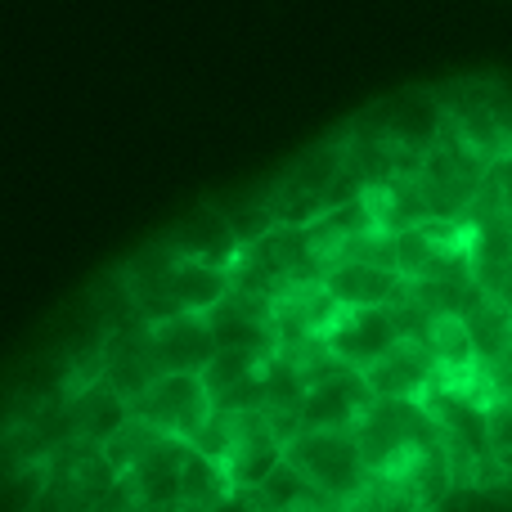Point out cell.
Returning <instances> with one entry per match:
<instances>
[{"instance_id": "obj_11", "label": "cell", "mask_w": 512, "mask_h": 512, "mask_svg": "<svg viewBox=\"0 0 512 512\" xmlns=\"http://www.w3.org/2000/svg\"><path fill=\"white\" fill-rule=\"evenodd\" d=\"M400 319L391 306H369V310H342L337 324L324 333V346L337 364L355 373H369L391 346L400 342Z\"/></svg>"}, {"instance_id": "obj_24", "label": "cell", "mask_w": 512, "mask_h": 512, "mask_svg": "<svg viewBox=\"0 0 512 512\" xmlns=\"http://www.w3.org/2000/svg\"><path fill=\"white\" fill-rule=\"evenodd\" d=\"M234 495H239V490H234L225 463L189 450L185 472H180V512H221Z\"/></svg>"}, {"instance_id": "obj_20", "label": "cell", "mask_w": 512, "mask_h": 512, "mask_svg": "<svg viewBox=\"0 0 512 512\" xmlns=\"http://www.w3.org/2000/svg\"><path fill=\"white\" fill-rule=\"evenodd\" d=\"M324 288L342 310H369L391 306L405 288V279L396 270H378V265H328Z\"/></svg>"}, {"instance_id": "obj_14", "label": "cell", "mask_w": 512, "mask_h": 512, "mask_svg": "<svg viewBox=\"0 0 512 512\" xmlns=\"http://www.w3.org/2000/svg\"><path fill=\"white\" fill-rule=\"evenodd\" d=\"M216 351H252L261 360H270L279 351L274 337V301L252 297V292H225V301L216 310H207Z\"/></svg>"}, {"instance_id": "obj_10", "label": "cell", "mask_w": 512, "mask_h": 512, "mask_svg": "<svg viewBox=\"0 0 512 512\" xmlns=\"http://www.w3.org/2000/svg\"><path fill=\"white\" fill-rule=\"evenodd\" d=\"M283 445H288V436L279 432V423H274L265 409H252V414H230V450H225V472H230L234 490H243V495L261 490V481L283 463Z\"/></svg>"}, {"instance_id": "obj_27", "label": "cell", "mask_w": 512, "mask_h": 512, "mask_svg": "<svg viewBox=\"0 0 512 512\" xmlns=\"http://www.w3.org/2000/svg\"><path fill=\"white\" fill-rule=\"evenodd\" d=\"M216 207H221V216L230 221L239 248H252V243L270 239V234L279 230V221H274V212H270V189L265 185L243 189V194H230V198H216Z\"/></svg>"}, {"instance_id": "obj_23", "label": "cell", "mask_w": 512, "mask_h": 512, "mask_svg": "<svg viewBox=\"0 0 512 512\" xmlns=\"http://www.w3.org/2000/svg\"><path fill=\"white\" fill-rule=\"evenodd\" d=\"M364 203H369L373 225H378L382 234H405V230H418V225L432 221V212H427V203H423V189H418V176L369 189Z\"/></svg>"}, {"instance_id": "obj_3", "label": "cell", "mask_w": 512, "mask_h": 512, "mask_svg": "<svg viewBox=\"0 0 512 512\" xmlns=\"http://www.w3.org/2000/svg\"><path fill=\"white\" fill-rule=\"evenodd\" d=\"M441 99V113L468 149H477L486 162L512 153V86L499 77H454L432 86Z\"/></svg>"}, {"instance_id": "obj_19", "label": "cell", "mask_w": 512, "mask_h": 512, "mask_svg": "<svg viewBox=\"0 0 512 512\" xmlns=\"http://www.w3.org/2000/svg\"><path fill=\"white\" fill-rule=\"evenodd\" d=\"M185 459H189V445L162 436V441L126 472L135 499L149 512H180V472H185Z\"/></svg>"}, {"instance_id": "obj_29", "label": "cell", "mask_w": 512, "mask_h": 512, "mask_svg": "<svg viewBox=\"0 0 512 512\" xmlns=\"http://www.w3.org/2000/svg\"><path fill=\"white\" fill-rule=\"evenodd\" d=\"M158 441H162V432H153V427L140 423V418H126V423L104 441V459L117 468V477H126V472H131Z\"/></svg>"}, {"instance_id": "obj_25", "label": "cell", "mask_w": 512, "mask_h": 512, "mask_svg": "<svg viewBox=\"0 0 512 512\" xmlns=\"http://www.w3.org/2000/svg\"><path fill=\"white\" fill-rule=\"evenodd\" d=\"M86 301H90V319H95L108 337L144 324V315H140V306H135V297H131V283H126L122 265H108V270L90 283Z\"/></svg>"}, {"instance_id": "obj_21", "label": "cell", "mask_w": 512, "mask_h": 512, "mask_svg": "<svg viewBox=\"0 0 512 512\" xmlns=\"http://www.w3.org/2000/svg\"><path fill=\"white\" fill-rule=\"evenodd\" d=\"M459 319H463V328H468L472 346H477V360L486 364V369L512 351V310L495 297V292L472 288L468 301H463V310H459Z\"/></svg>"}, {"instance_id": "obj_15", "label": "cell", "mask_w": 512, "mask_h": 512, "mask_svg": "<svg viewBox=\"0 0 512 512\" xmlns=\"http://www.w3.org/2000/svg\"><path fill=\"white\" fill-rule=\"evenodd\" d=\"M158 378H162V364H158V346H153V324L126 328V333L108 337V346H104V382L126 400V405L140 400Z\"/></svg>"}, {"instance_id": "obj_5", "label": "cell", "mask_w": 512, "mask_h": 512, "mask_svg": "<svg viewBox=\"0 0 512 512\" xmlns=\"http://www.w3.org/2000/svg\"><path fill=\"white\" fill-rule=\"evenodd\" d=\"M310 283H324V265L310 252L306 230H288V225H279L270 239L243 248L239 261L230 265V292H252L265 301H279L297 288H310Z\"/></svg>"}, {"instance_id": "obj_18", "label": "cell", "mask_w": 512, "mask_h": 512, "mask_svg": "<svg viewBox=\"0 0 512 512\" xmlns=\"http://www.w3.org/2000/svg\"><path fill=\"white\" fill-rule=\"evenodd\" d=\"M337 315H342V306L328 297L324 283H310V288H297L274 301V337H279V346H288V351L324 342V333L337 324Z\"/></svg>"}, {"instance_id": "obj_22", "label": "cell", "mask_w": 512, "mask_h": 512, "mask_svg": "<svg viewBox=\"0 0 512 512\" xmlns=\"http://www.w3.org/2000/svg\"><path fill=\"white\" fill-rule=\"evenodd\" d=\"M373 230H378V225H373V212H369V203L360 198V203L333 207V212H324L319 221H310L306 225V243H310V252H315V261L328 270V265L351 248L355 239H364V234H373Z\"/></svg>"}, {"instance_id": "obj_13", "label": "cell", "mask_w": 512, "mask_h": 512, "mask_svg": "<svg viewBox=\"0 0 512 512\" xmlns=\"http://www.w3.org/2000/svg\"><path fill=\"white\" fill-rule=\"evenodd\" d=\"M162 248H171L176 256H185V261L194 265H207V270H221L230 274V265L239 261V239H234L230 221L221 216V207L216 203H203L194 207V212H185L171 230L158 234Z\"/></svg>"}, {"instance_id": "obj_12", "label": "cell", "mask_w": 512, "mask_h": 512, "mask_svg": "<svg viewBox=\"0 0 512 512\" xmlns=\"http://www.w3.org/2000/svg\"><path fill=\"white\" fill-rule=\"evenodd\" d=\"M373 400L378 396L355 369L319 378L306 387V400L297 409V432H355V423L373 409Z\"/></svg>"}, {"instance_id": "obj_8", "label": "cell", "mask_w": 512, "mask_h": 512, "mask_svg": "<svg viewBox=\"0 0 512 512\" xmlns=\"http://www.w3.org/2000/svg\"><path fill=\"white\" fill-rule=\"evenodd\" d=\"M351 126H360V131L378 135V140L396 144V149H405V153L427 158L432 144L441 140V131H445V113H441L436 90H400V95L378 99V104H369L360 117H351Z\"/></svg>"}, {"instance_id": "obj_26", "label": "cell", "mask_w": 512, "mask_h": 512, "mask_svg": "<svg viewBox=\"0 0 512 512\" xmlns=\"http://www.w3.org/2000/svg\"><path fill=\"white\" fill-rule=\"evenodd\" d=\"M256 512H342L333 508L292 463H279L270 477L261 481V490H252Z\"/></svg>"}, {"instance_id": "obj_1", "label": "cell", "mask_w": 512, "mask_h": 512, "mask_svg": "<svg viewBox=\"0 0 512 512\" xmlns=\"http://www.w3.org/2000/svg\"><path fill=\"white\" fill-rule=\"evenodd\" d=\"M117 265H122L126 283H131V297L140 306L144 324H162V319L176 315H207L230 292V274L185 261L171 248H162L158 239L144 243L140 252H131Z\"/></svg>"}, {"instance_id": "obj_2", "label": "cell", "mask_w": 512, "mask_h": 512, "mask_svg": "<svg viewBox=\"0 0 512 512\" xmlns=\"http://www.w3.org/2000/svg\"><path fill=\"white\" fill-rule=\"evenodd\" d=\"M346 171V126L319 135L310 149H301L297 158L283 171H274V180H265L270 189V212L279 225L288 230H306L310 221L328 212V198H333V185Z\"/></svg>"}, {"instance_id": "obj_7", "label": "cell", "mask_w": 512, "mask_h": 512, "mask_svg": "<svg viewBox=\"0 0 512 512\" xmlns=\"http://www.w3.org/2000/svg\"><path fill=\"white\" fill-rule=\"evenodd\" d=\"M355 441L369 472H387L396 459L423 445H441V427L427 414L423 400H373V409L355 423Z\"/></svg>"}, {"instance_id": "obj_28", "label": "cell", "mask_w": 512, "mask_h": 512, "mask_svg": "<svg viewBox=\"0 0 512 512\" xmlns=\"http://www.w3.org/2000/svg\"><path fill=\"white\" fill-rule=\"evenodd\" d=\"M495 216H508L512 221V153L508 158H495L477 189V203L468 212V225L477 221H495Z\"/></svg>"}, {"instance_id": "obj_17", "label": "cell", "mask_w": 512, "mask_h": 512, "mask_svg": "<svg viewBox=\"0 0 512 512\" xmlns=\"http://www.w3.org/2000/svg\"><path fill=\"white\" fill-rule=\"evenodd\" d=\"M369 391L378 400H423L436 382V360L423 342L414 337H400L369 373H364Z\"/></svg>"}, {"instance_id": "obj_6", "label": "cell", "mask_w": 512, "mask_h": 512, "mask_svg": "<svg viewBox=\"0 0 512 512\" xmlns=\"http://www.w3.org/2000/svg\"><path fill=\"white\" fill-rule=\"evenodd\" d=\"M486 171L490 162L477 149H468L463 135L445 122L441 140L432 144V153L423 158V171H418V189H423V203L432 212V221H468Z\"/></svg>"}, {"instance_id": "obj_30", "label": "cell", "mask_w": 512, "mask_h": 512, "mask_svg": "<svg viewBox=\"0 0 512 512\" xmlns=\"http://www.w3.org/2000/svg\"><path fill=\"white\" fill-rule=\"evenodd\" d=\"M486 445H490V459L512 477V391L486 405Z\"/></svg>"}, {"instance_id": "obj_4", "label": "cell", "mask_w": 512, "mask_h": 512, "mask_svg": "<svg viewBox=\"0 0 512 512\" xmlns=\"http://www.w3.org/2000/svg\"><path fill=\"white\" fill-rule=\"evenodd\" d=\"M283 463L301 472L333 508H355L373 490V472L355 432H297L283 445Z\"/></svg>"}, {"instance_id": "obj_9", "label": "cell", "mask_w": 512, "mask_h": 512, "mask_svg": "<svg viewBox=\"0 0 512 512\" xmlns=\"http://www.w3.org/2000/svg\"><path fill=\"white\" fill-rule=\"evenodd\" d=\"M131 418L149 423L153 432L171 436V441H194L216 414L212 396L203 391V378H158L140 400H131Z\"/></svg>"}, {"instance_id": "obj_16", "label": "cell", "mask_w": 512, "mask_h": 512, "mask_svg": "<svg viewBox=\"0 0 512 512\" xmlns=\"http://www.w3.org/2000/svg\"><path fill=\"white\" fill-rule=\"evenodd\" d=\"M162 378H203V369L216 360V337L207 315H176L153 324Z\"/></svg>"}]
</instances>
